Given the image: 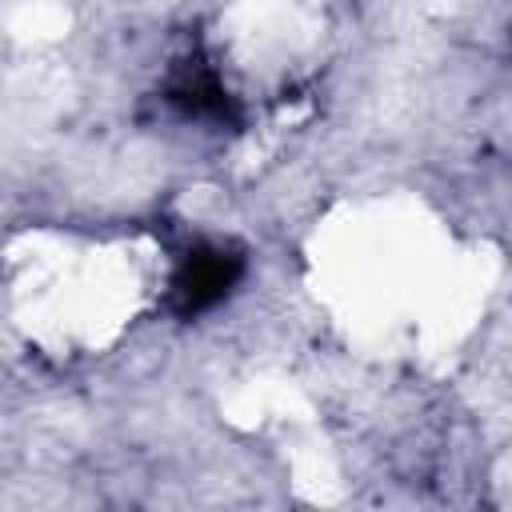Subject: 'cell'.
Wrapping results in <instances>:
<instances>
[{"mask_svg": "<svg viewBox=\"0 0 512 512\" xmlns=\"http://www.w3.org/2000/svg\"><path fill=\"white\" fill-rule=\"evenodd\" d=\"M248 260L228 240H192L176 252L168 272V304L180 320H196L216 312L244 280Z\"/></svg>", "mask_w": 512, "mask_h": 512, "instance_id": "obj_1", "label": "cell"}]
</instances>
